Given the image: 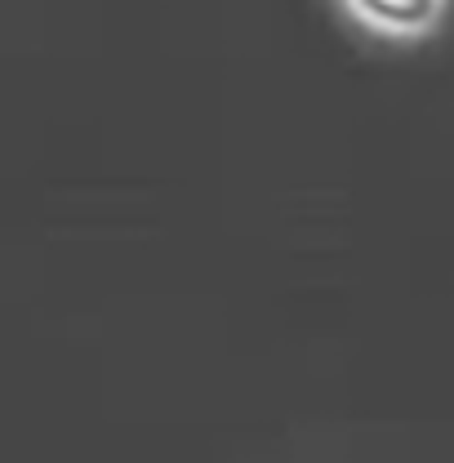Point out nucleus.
<instances>
[{"mask_svg": "<svg viewBox=\"0 0 454 463\" xmlns=\"http://www.w3.org/2000/svg\"><path fill=\"white\" fill-rule=\"evenodd\" d=\"M339 5L361 27H370L374 36H388V41L428 36L446 14V0H339Z\"/></svg>", "mask_w": 454, "mask_h": 463, "instance_id": "nucleus-1", "label": "nucleus"}]
</instances>
